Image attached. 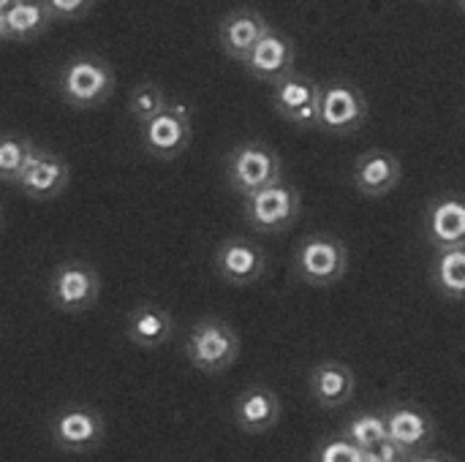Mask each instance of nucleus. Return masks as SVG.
I'll use <instances>...</instances> for the list:
<instances>
[{"label":"nucleus","mask_w":465,"mask_h":462,"mask_svg":"<svg viewBox=\"0 0 465 462\" xmlns=\"http://www.w3.org/2000/svg\"><path fill=\"white\" fill-rule=\"evenodd\" d=\"M54 87L68 106L98 109L114 93V68L93 52H79L57 68Z\"/></svg>","instance_id":"nucleus-1"},{"label":"nucleus","mask_w":465,"mask_h":462,"mask_svg":"<svg viewBox=\"0 0 465 462\" xmlns=\"http://www.w3.org/2000/svg\"><path fill=\"white\" fill-rule=\"evenodd\" d=\"M223 169H226L229 191L240 199H248L259 193L262 188H270L283 180L281 155L267 142H259V139H248L232 147Z\"/></svg>","instance_id":"nucleus-2"},{"label":"nucleus","mask_w":465,"mask_h":462,"mask_svg":"<svg viewBox=\"0 0 465 462\" xmlns=\"http://www.w3.org/2000/svg\"><path fill=\"white\" fill-rule=\"evenodd\" d=\"M240 349H242V343H240V335L234 332V327L218 316L199 319L185 338L188 362L196 370L210 373V376L229 370L237 362Z\"/></svg>","instance_id":"nucleus-3"},{"label":"nucleus","mask_w":465,"mask_h":462,"mask_svg":"<svg viewBox=\"0 0 465 462\" xmlns=\"http://www.w3.org/2000/svg\"><path fill=\"white\" fill-rule=\"evenodd\" d=\"M294 272L308 286H335L349 272V251L335 234L311 231L294 248Z\"/></svg>","instance_id":"nucleus-4"},{"label":"nucleus","mask_w":465,"mask_h":462,"mask_svg":"<svg viewBox=\"0 0 465 462\" xmlns=\"http://www.w3.org/2000/svg\"><path fill=\"white\" fill-rule=\"evenodd\" d=\"M101 294V275L93 264L82 259H65L52 267L46 297L49 305L65 316H79L98 302Z\"/></svg>","instance_id":"nucleus-5"},{"label":"nucleus","mask_w":465,"mask_h":462,"mask_svg":"<svg viewBox=\"0 0 465 462\" xmlns=\"http://www.w3.org/2000/svg\"><path fill=\"white\" fill-rule=\"evenodd\" d=\"M300 210H302L300 191L286 180L242 199V218L248 221V226L270 237L289 231L297 223Z\"/></svg>","instance_id":"nucleus-6"},{"label":"nucleus","mask_w":465,"mask_h":462,"mask_svg":"<svg viewBox=\"0 0 465 462\" xmlns=\"http://www.w3.org/2000/svg\"><path fill=\"white\" fill-rule=\"evenodd\" d=\"M49 436L65 455H90L104 444L106 422L87 403H65L49 419Z\"/></svg>","instance_id":"nucleus-7"},{"label":"nucleus","mask_w":465,"mask_h":462,"mask_svg":"<svg viewBox=\"0 0 465 462\" xmlns=\"http://www.w3.org/2000/svg\"><path fill=\"white\" fill-rule=\"evenodd\" d=\"M275 112L302 131H322V82L308 74L292 71L272 84Z\"/></svg>","instance_id":"nucleus-8"},{"label":"nucleus","mask_w":465,"mask_h":462,"mask_svg":"<svg viewBox=\"0 0 465 462\" xmlns=\"http://www.w3.org/2000/svg\"><path fill=\"white\" fill-rule=\"evenodd\" d=\"M139 139L142 150L158 161H172L183 155L193 139L191 106H185L183 101H172L158 117L139 125Z\"/></svg>","instance_id":"nucleus-9"},{"label":"nucleus","mask_w":465,"mask_h":462,"mask_svg":"<svg viewBox=\"0 0 465 462\" xmlns=\"http://www.w3.org/2000/svg\"><path fill=\"white\" fill-rule=\"evenodd\" d=\"M368 101L362 90L349 79L322 82V131L332 136L357 133L368 123Z\"/></svg>","instance_id":"nucleus-10"},{"label":"nucleus","mask_w":465,"mask_h":462,"mask_svg":"<svg viewBox=\"0 0 465 462\" xmlns=\"http://www.w3.org/2000/svg\"><path fill=\"white\" fill-rule=\"evenodd\" d=\"M384 417H387L390 438H395L403 449H409L414 460L436 457L430 449L439 438V425L428 408H422L417 403L395 400V403L384 406Z\"/></svg>","instance_id":"nucleus-11"},{"label":"nucleus","mask_w":465,"mask_h":462,"mask_svg":"<svg viewBox=\"0 0 465 462\" xmlns=\"http://www.w3.org/2000/svg\"><path fill=\"white\" fill-rule=\"evenodd\" d=\"M213 272L229 286H251L267 275V253L259 242L232 234L213 251Z\"/></svg>","instance_id":"nucleus-12"},{"label":"nucleus","mask_w":465,"mask_h":462,"mask_svg":"<svg viewBox=\"0 0 465 462\" xmlns=\"http://www.w3.org/2000/svg\"><path fill=\"white\" fill-rule=\"evenodd\" d=\"M403 180V163L395 152L384 147H371L360 152L351 163V182L360 196L381 199L392 193Z\"/></svg>","instance_id":"nucleus-13"},{"label":"nucleus","mask_w":465,"mask_h":462,"mask_svg":"<svg viewBox=\"0 0 465 462\" xmlns=\"http://www.w3.org/2000/svg\"><path fill=\"white\" fill-rule=\"evenodd\" d=\"M272 25L267 22V16L262 11H256L251 5L232 8L218 22V46L229 60L245 63L248 54L253 52V46L264 38V33Z\"/></svg>","instance_id":"nucleus-14"},{"label":"nucleus","mask_w":465,"mask_h":462,"mask_svg":"<svg viewBox=\"0 0 465 462\" xmlns=\"http://www.w3.org/2000/svg\"><path fill=\"white\" fill-rule=\"evenodd\" d=\"M68 182H71L68 161L46 147H38L27 172L16 182V191H22L25 196L35 199V202H52L65 193Z\"/></svg>","instance_id":"nucleus-15"},{"label":"nucleus","mask_w":465,"mask_h":462,"mask_svg":"<svg viewBox=\"0 0 465 462\" xmlns=\"http://www.w3.org/2000/svg\"><path fill=\"white\" fill-rule=\"evenodd\" d=\"M425 240L430 248L465 245V196L439 193L425 210Z\"/></svg>","instance_id":"nucleus-16"},{"label":"nucleus","mask_w":465,"mask_h":462,"mask_svg":"<svg viewBox=\"0 0 465 462\" xmlns=\"http://www.w3.org/2000/svg\"><path fill=\"white\" fill-rule=\"evenodd\" d=\"M242 65L253 79L264 84H275L294 71V44L286 33L270 27Z\"/></svg>","instance_id":"nucleus-17"},{"label":"nucleus","mask_w":465,"mask_h":462,"mask_svg":"<svg viewBox=\"0 0 465 462\" xmlns=\"http://www.w3.org/2000/svg\"><path fill=\"white\" fill-rule=\"evenodd\" d=\"M308 389H311V398L316 400V406H322L327 411H335V408H343V406H349L354 400L357 376L346 362L324 359L311 370Z\"/></svg>","instance_id":"nucleus-18"},{"label":"nucleus","mask_w":465,"mask_h":462,"mask_svg":"<svg viewBox=\"0 0 465 462\" xmlns=\"http://www.w3.org/2000/svg\"><path fill=\"white\" fill-rule=\"evenodd\" d=\"M234 425L248 436L270 433L281 419V400L270 387H251L234 398Z\"/></svg>","instance_id":"nucleus-19"},{"label":"nucleus","mask_w":465,"mask_h":462,"mask_svg":"<svg viewBox=\"0 0 465 462\" xmlns=\"http://www.w3.org/2000/svg\"><path fill=\"white\" fill-rule=\"evenodd\" d=\"M174 335V319L155 302H142L125 316V338L139 349H161Z\"/></svg>","instance_id":"nucleus-20"},{"label":"nucleus","mask_w":465,"mask_h":462,"mask_svg":"<svg viewBox=\"0 0 465 462\" xmlns=\"http://www.w3.org/2000/svg\"><path fill=\"white\" fill-rule=\"evenodd\" d=\"M52 22L54 16L49 14L44 0H22L0 14V38L5 44H27L41 38Z\"/></svg>","instance_id":"nucleus-21"},{"label":"nucleus","mask_w":465,"mask_h":462,"mask_svg":"<svg viewBox=\"0 0 465 462\" xmlns=\"http://www.w3.org/2000/svg\"><path fill=\"white\" fill-rule=\"evenodd\" d=\"M430 286L441 300L465 302V245L433 248L430 259Z\"/></svg>","instance_id":"nucleus-22"},{"label":"nucleus","mask_w":465,"mask_h":462,"mask_svg":"<svg viewBox=\"0 0 465 462\" xmlns=\"http://www.w3.org/2000/svg\"><path fill=\"white\" fill-rule=\"evenodd\" d=\"M38 144H33V139L22 136V133H3L0 139V180L11 188H16V182L22 180V174L27 172L33 155H35Z\"/></svg>","instance_id":"nucleus-23"},{"label":"nucleus","mask_w":465,"mask_h":462,"mask_svg":"<svg viewBox=\"0 0 465 462\" xmlns=\"http://www.w3.org/2000/svg\"><path fill=\"white\" fill-rule=\"evenodd\" d=\"M351 441H357L365 452H376V447L390 438V428H387V417H384V408L381 411H360L354 417H349L341 428ZM376 460V455H373Z\"/></svg>","instance_id":"nucleus-24"},{"label":"nucleus","mask_w":465,"mask_h":462,"mask_svg":"<svg viewBox=\"0 0 465 462\" xmlns=\"http://www.w3.org/2000/svg\"><path fill=\"white\" fill-rule=\"evenodd\" d=\"M311 457L316 462H376L371 452H365L343 430L319 438L316 447H313V452H311Z\"/></svg>","instance_id":"nucleus-25"},{"label":"nucleus","mask_w":465,"mask_h":462,"mask_svg":"<svg viewBox=\"0 0 465 462\" xmlns=\"http://www.w3.org/2000/svg\"><path fill=\"white\" fill-rule=\"evenodd\" d=\"M172 101L166 98V93L161 90V84L155 82H142L134 87L131 98H128V114L134 117V123L144 125L147 120L158 117Z\"/></svg>","instance_id":"nucleus-26"},{"label":"nucleus","mask_w":465,"mask_h":462,"mask_svg":"<svg viewBox=\"0 0 465 462\" xmlns=\"http://www.w3.org/2000/svg\"><path fill=\"white\" fill-rule=\"evenodd\" d=\"M49 14L57 19V22H76V19H84L95 0H44Z\"/></svg>","instance_id":"nucleus-27"},{"label":"nucleus","mask_w":465,"mask_h":462,"mask_svg":"<svg viewBox=\"0 0 465 462\" xmlns=\"http://www.w3.org/2000/svg\"><path fill=\"white\" fill-rule=\"evenodd\" d=\"M376 462H411V452L409 449H403L395 438H384L379 447H376Z\"/></svg>","instance_id":"nucleus-28"},{"label":"nucleus","mask_w":465,"mask_h":462,"mask_svg":"<svg viewBox=\"0 0 465 462\" xmlns=\"http://www.w3.org/2000/svg\"><path fill=\"white\" fill-rule=\"evenodd\" d=\"M16 3H22V0H0V14H3V11H8V8H14Z\"/></svg>","instance_id":"nucleus-29"},{"label":"nucleus","mask_w":465,"mask_h":462,"mask_svg":"<svg viewBox=\"0 0 465 462\" xmlns=\"http://www.w3.org/2000/svg\"><path fill=\"white\" fill-rule=\"evenodd\" d=\"M458 5H460V8H463V11H465V0H458Z\"/></svg>","instance_id":"nucleus-30"}]
</instances>
